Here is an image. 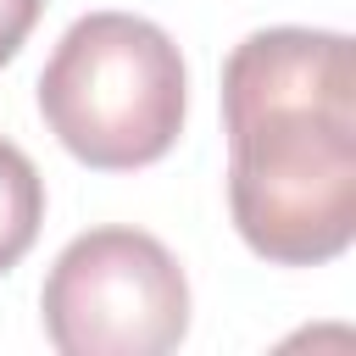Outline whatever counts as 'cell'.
Wrapping results in <instances>:
<instances>
[{"label": "cell", "instance_id": "obj_1", "mask_svg": "<svg viewBox=\"0 0 356 356\" xmlns=\"http://www.w3.org/2000/svg\"><path fill=\"white\" fill-rule=\"evenodd\" d=\"M189 111V72L172 33L134 11H89L78 17L44 72H39V117L61 139L67 156L100 172H134L161 161Z\"/></svg>", "mask_w": 356, "mask_h": 356}, {"label": "cell", "instance_id": "obj_2", "mask_svg": "<svg viewBox=\"0 0 356 356\" xmlns=\"http://www.w3.org/2000/svg\"><path fill=\"white\" fill-rule=\"evenodd\" d=\"M228 211L273 267H323L356 239V106L228 117Z\"/></svg>", "mask_w": 356, "mask_h": 356}, {"label": "cell", "instance_id": "obj_3", "mask_svg": "<svg viewBox=\"0 0 356 356\" xmlns=\"http://www.w3.org/2000/svg\"><path fill=\"white\" fill-rule=\"evenodd\" d=\"M44 339L61 356H167L189 334V278L145 228H89L44 273Z\"/></svg>", "mask_w": 356, "mask_h": 356}, {"label": "cell", "instance_id": "obj_4", "mask_svg": "<svg viewBox=\"0 0 356 356\" xmlns=\"http://www.w3.org/2000/svg\"><path fill=\"white\" fill-rule=\"evenodd\" d=\"M39 222H44V178L22 145L0 139V273H11L33 250Z\"/></svg>", "mask_w": 356, "mask_h": 356}, {"label": "cell", "instance_id": "obj_5", "mask_svg": "<svg viewBox=\"0 0 356 356\" xmlns=\"http://www.w3.org/2000/svg\"><path fill=\"white\" fill-rule=\"evenodd\" d=\"M39 11H44V0H0V67L22 50V39L33 33Z\"/></svg>", "mask_w": 356, "mask_h": 356}]
</instances>
